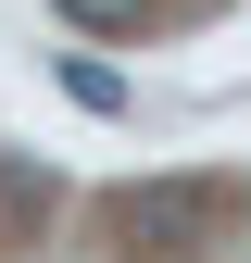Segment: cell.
<instances>
[{
  "instance_id": "6da1fadb",
  "label": "cell",
  "mask_w": 251,
  "mask_h": 263,
  "mask_svg": "<svg viewBox=\"0 0 251 263\" xmlns=\"http://www.w3.org/2000/svg\"><path fill=\"white\" fill-rule=\"evenodd\" d=\"M113 238H126V251H164V263L201 251V238H213V188H201V176H151V188H126V201H113Z\"/></svg>"
},
{
  "instance_id": "7a4b0ae2",
  "label": "cell",
  "mask_w": 251,
  "mask_h": 263,
  "mask_svg": "<svg viewBox=\"0 0 251 263\" xmlns=\"http://www.w3.org/2000/svg\"><path fill=\"white\" fill-rule=\"evenodd\" d=\"M63 88H76V101H88V113H126V76H113V63H88V50H76V63H63Z\"/></svg>"
},
{
  "instance_id": "3957f363",
  "label": "cell",
  "mask_w": 251,
  "mask_h": 263,
  "mask_svg": "<svg viewBox=\"0 0 251 263\" xmlns=\"http://www.w3.org/2000/svg\"><path fill=\"white\" fill-rule=\"evenodd\" d=\"M63 13H76V25H126L138 0H63Z\"/></svg>"
}]
</instances>
